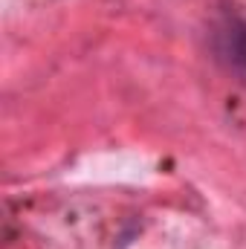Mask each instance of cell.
Masks as SVG:
<instances>
[{
	"mask_svg": "<svg viewBox=\"0 0 246 249\" xmlns=\"http://www.w3.org/2000/svg\"><path fill=\"white\" fill-rule=\"evenodd\" d=\"M214 53L220 64L246 84V12H232L214 32Z\"/></svg>",
	"mask_w": 246,
	"mask_h": 249,
	"instance_id": "6da1fadb",
	"label": "cell"
}]
</instances>
